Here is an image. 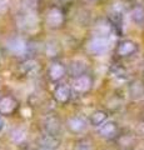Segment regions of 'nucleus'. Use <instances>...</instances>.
<instances>
[{"mask_svg": "<svg viewBox=\"0 0 144 150\" xmlns=\"http://www.w3.org/2000/svg\"><path fill=\"white\" fill-rule=\"evenodd\" d=\"M18 103L11 96H3L0 98V114L9 115L16 109Z\"/></svg>", "mask_w": 144, "mask_h": 150, "instance_id": "2", "label": "nucleus"}, {"mask_svg": "<svg viewBox=\"0 0 144 150\" xmlns=\"http://www.w3.org/2000/svg\"><path fill=\"white\" fill-rule=\"evenodd\" d=\"M64 74H65V68L62 64H59V63L52 64V67L49 69V75L53 80H60L64 76Z\"/></svg>", "mask_w": 144, "mask_h": 150, "instance_id": "6", "label": "nucleus"}, {"mask_svg": "<svg viewBox=\"0 0 144 150\" xmlns=\"http://www.w3.org/2000/svg\"><path fill=\"white\" fill-rule=\"evenodd\" d=\"M11 139L15 143H21L23 140H25V131L23 129H15L11 133Z\"/></svg>", "mask_w": 144, "mask_h": 150, "instance_id": "13", "label": "nucleus"}, {"mask_svg": "<svg viewBox=\"0 0 144 150\" xmlns=\"http://www.w3.org/2000/svg\"><path fill=\"white\" fill-rule=\"evenodd\" d=\"M90 85H92V80L88 75H80V76H78L75 79V81H74V89L79 93L87 91L88 89L90 88Z\"/></svg>", "mask_w": 144, "mask_h": 150, "instance_id": "5", "label": "nucleus"}, {"mask_svg": "<svg viewBox=\"0 0 144 150\" xmlns=\"http://www.w3.org/2000/svg\"><path fill=\"white\" fill-rule=\"evenodd\" d=\"M68 126H69V129H70L72 131H74V133H79V131L84 130L85 123H84V120H83L82 118L75 116V118H72L70 120L68 121Z\"/></svg>", "mask_w": 144, "mask_h": 150, "instance_id": "9", "label": "nucleus"}, {"mask_svg": "<svg viewBox=\"0 0 144 150\" xmlns=\"http://www.w3.org/2000/svg\"><path fill=\"white\" fill-rule=\"evenodd\" d=\"M108 39L106 38H101V36H95L94 39H92L89 41V45H88V49H89L92 53L94 54H101L108 49Z\"/></svg>", "mask_w": 144, "mask_h": 150, "instance_id": "1", "label": "nucleus"}, {"mask_svg": "<svg viewBox=\"0 0 144 150\" xmlns=\"http://www.w3.org/2000/svg\"><path fill=\"white\" fill-rule=\"evenodd\" d=\"M110 31V26L105 23H100L95 26L94 33H95V36H101V38H106Z\"/></svg>", "mask_w": 144, "mask_h": 150, "instance_id": "11", "label": "nucleus"}, {"mask_svg": "<svg viewBox=\"0 0 144 150\" xmlns=\"http://www.w3.org/2000/svg\"><path fill=\"white\" fill-rule=\"evenodd\" d=\"M4 126H5V123H4V120H3L1 116H0V133L4 130Z\"/></svg>", "mask_w": 144, "mask_h": 150, "instance_id": "17", "label": "nucleus"}, {"mask_svg": "<svg viewBox=\"0 0 144 150\" xmlns=\"http://www.w3.org/2000/svg\"><path fill=\"white\" fill-rule=\"evenodd\" d=\"M59 1H63V3H65V1H69V0H59Z\"/></svg>", "mask_w": 144, "mask_h": 150, "instance_id": "18", "label": "nucleus"}, {"mask_svg": "<svg viewBox=\"0 0 144 150\" xmlns=\"http://www.w3.org/2000/svg\"><path fill=\"white\" fill-rule=\"evenodd\" d=\"M99 133L101 137H104V138H113L115 133H117V126H115L114 123H111V121H109V123H103L99 129Z\"/></svg>", "mask_w": 144, "mask_h": 150, "instance_id": "7", "label": "nucleus"}, {"mask_svg": "<svg viewBox=\"0 0 144 150\" xmlns=\"http://www.w3.org/2000/svg\"><path fill=\"white\" fill-rule=\"evenodd\" d=\"M8 49L15 55H23L26 51V44L20 38H14L8 43Z\"/></svg>", "mask_w": 144, "mask_h": 150, "instance_id": "3", "label": "nucleus"}, {"mask_svg": "<svg viewBox=\"0 0 144 150\" xmlns=\"http://www.w3.org/2000/svg\"><path fill=\"white\" fill-rule=\"evenodd\" d=\"M9 8V0H0V13H4Z\"/></svg>", "mask_w": 144, "mask_h": 150, "instance_id": "15", "label": "nucleus"}, {"mask_svg": "<svg viewBox=\"0 0 144 150\" xmlns=\"http://www.w3.org/2000/svg\"><path fill=\"white\" fill-rule=\"evenodd\" d=\"M54 95H55V99H57L58 101L64 103L70 98V89H69L67 85H60V86L57 88Z\"/></svg>", "mask_w": 144, "mask_h": 150, "instance_id": "8", "label": "nucleus"}, {"mask_svg": "<svg viewBox=\"0 0 144 150\" xmlns=\"http://www.w3.org/2000/svg\"><path fill=\"white\" fill-rule=\"evenodd\" d=\"M63 23V14L59 9H52L46 15V24L50 28H58Z\"/></svg>", "mask_w": 144, "mask_h": 150, "instance_id": "4", "label": "nucleus"}, {"mask_svg": "<svg viewBox=\"0 0 144 150\" xmlns=\"http://www.w3.org/2000/svg\"><path fill=\"white\" fill-rule=\"evenodd\" d=\"M143 130H144V125H143Z\"/></svg>", "mask_w": 144, "mask_h": 150, "instance_id": "19", "label": "nucleus"}, {"mask_svg": "<svg viewBox=\"0 0 144 150\" xmlns=\"http://www.w3.org/2000/svg\"><path fill=\"white\" fill-rule=\"evenodd\" d=\"M75 150H92V149H90V145L88 143H80V144L77 145Z\"/></svg>", "mask_w": 144, "mask_h": 150, "instance_id": "16", "label": "nucleus"}, {"mask_svg": "<svg viewBox=\"0 0 144 150\" xmlns=\"http://www.w3.org/2000/svg\"><path fill=\"white\" fill-rule=\"evenodd\" d=\"M132 18H133V20L135 23H142L144 20V10L140 9V8L134 9L133 13H132Z\"/></svg>", "mask_w": 144, "mask_h": 150, "instance_id": "14", "label": "nucleus"}, {"mask_svg": "<svg viewBox=\"0 0 144 150\" xmlns=\"http://www.w3.org/2000/svg\"><path fill=\"white\" fill-rule=\"evenodd\" d=\"M134 50H135V45H134V43H132V41H124V43L120 44L119 49H118L119 54L123 56L131 55Z\"/></svg>", "mask_w": 144, "mask_h": 150, "instance_id": "10", "label": "nucleus"}, {"mask_svg": "<svg viewBox=\"0 0 144 150\" xmlns=\"http://www.w3.org/2000/svg\"><path fill=\"white\" fill-rule=\"evenodd\" d=\"M105 119H106V112H104V111H96V112H94V114L92 115L90 121H92L93 125L98 126V125L103 124L105 121Z\"/></svg>", "mask_w": 144, "mask_h": 150, "instance_id": "12", "label": "nucleus"}]
</instances>
